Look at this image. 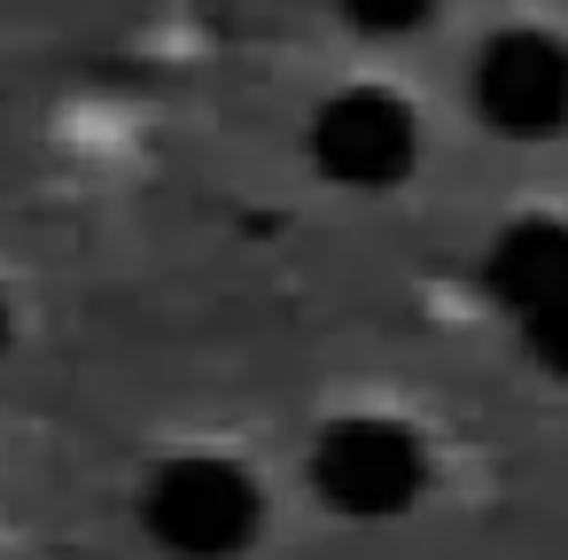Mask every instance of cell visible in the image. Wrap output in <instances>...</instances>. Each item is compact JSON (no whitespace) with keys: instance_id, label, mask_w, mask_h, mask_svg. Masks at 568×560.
<instances>
[{"instance_id":"obj_1","label":"cell","mask_w":568,"mask_h":560,"mask_svg":"<svg viewBox=\"0 0 568 560\" xmlns=\"http://www.w3.org/2000/svg\"><path fill=\"white\" fill-rule=\"evenodd\" d=\"M141 529L172 560H234L265 529V490L242 459L180 451L141 482Z\"/></svg>"},{"instance_id":"obj_2","label":"cell","mask_w":568,"mask_h":560,"mask_svg":"<svg viewBox=\"0 0 568 560\" xmlns=\"http://www.w3.org/2000/svg\"><path fill=\"white\" fill-rule=\"evenodd\" d=\"M312 490L351 513V521H389L405 513L420 490H428V451L405 420H382V413H358V420H335L320 428V451H312Z\"/></svg>"},{"instance_id":"obj_3","label":"cell","mask_w":568,"mask_h":560,"mask_svg":"<svg viewBox=\"0 0 568 560\" xmlns=\"http://www.w3.org/2000/svg\"><path fill=\"white\" fill-rule=\"evenodd\" d=\"M475 102L498 133L514 141H545L568 125V48L545 32H506L483 48L475 63Z\"/></svg>"},{"instance_id":"obj_4","label":"cell","mask_w":568,"mask_h":560,"mask_svg":"<svg viewBox=\"0 0 568 560\" xmlns=\"http://www.w3.org/2000/svg\"><path fill=\"white\" fill-rule=\"evenodd\" d=\"M320 164L351 187H389L413 164V118L389 94H343L320 118Z\"/></svg>"},{"instance_id":"obj_5","label":"cell","mask_w":568,"mask_h":560,"mask_svg":"<svg viewBox=\"0 0 568 560\" xmlns=\"http://www.w3.org/2000/svg\"><path fill=\"white\" fill-rule=\"evenodd\" d=\"M483 281H490V296H498L514 319H529L537 304L568 296V226H560V218H521V226H506V234L490 242Z\"/></svg>"},{"instance_id":"obj_6","label":"cell","mask_w":568,"mask_h":560,"mask_svg":"<svg viewBox=\"0 0 568 560\" xmlns=\"http://www.w3.org/2000/svg\"><path fill=\"white\" fill-rule=\"evenodd\" d=\"M521 335H529V358H537L545 374H560V381H568V296L537 304V312L521 319Z\"/></svg>"},{"instance_id":"obj_7","label":"cell","mask_w":568,"mask_h":560,"mask_svg":"<svg viewBox=\"0 0 568 560\" xmlns=\"http://www.w3.org/2000/svg\"><path fill=\"white\" fill-rule=\"evenodd\" d=\"M343 9L358 17V24H374V32H405V24H420L436 0H343Z\"/></svg>"},{"instance_id":"obj_8","label":"cell","mask_w":568,"mask_h":560,"mask_svg":"<svg viewBox=\"0 0 568 560\" xmlns=\"http://www.w3.org/2000/svg\"><path fill=\"white\" fill-rule=\"evenodd\" d=\"M0 350H9V304H0Z\"/></svg>"}]
</instances>
